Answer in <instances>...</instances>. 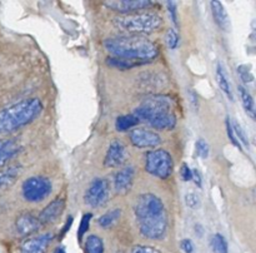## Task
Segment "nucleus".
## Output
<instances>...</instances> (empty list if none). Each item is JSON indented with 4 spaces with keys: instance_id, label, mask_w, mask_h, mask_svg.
<instances>
[{
    "instance_id": "nucleus-5",
    "label": "nucleus",
    "mask_w": 256,
    "mask_h": 253,
    "mask_svg": "<svg viewBox=\"0 0 256 253\" xmlns=\"http://www.w3.org/2000/svg\"><path fill=\"white\" fill-rule=\"evenodd\" d=\"M174 107V99L169 95L164 94H152L145 98L142 104L135 108L132 114L140 120V122H149L154 115L160 113L172 112Z\"/></svg>"
},
{
    "instance_id": "nucleus-14",
    "label": "nucleus",
    "mask_w": 256,
    "mask_h": 253,
    "mask_svg": "<svg viewBox=\"0 0 256 253\" xmlns=\"http://www.w3.org/2000/svg\"><path fill=\"white\" fill-rule=\"evenodd\" d=\"M135 173V168L132 165L122 168L119 172H116L114 175V188L118 194H126L129 192L134 184Z\"/></svg>"
},
{
    "instance_id": "nucleus-32",
    "label": "nucleus",
    "mask_w": 256,
    "mask_h": 253,
    "mask_svg": "<svg viewBox=\"0 0 256 253\" xmlns=\"http://www.w3.org/2000/svg\"><path fill=\"white\" fill-rule=\"evenodd\" d=\"M165 42H166V45L170 48V49H176L179 47L180 38L179 34L175 29H169L166 33V37H165Z\"/></svg>"
},
{
    "instance_id": "nucleus-35",
    "label": "nucleus",
    "mask_w": 256,
    "mask_h": 253,
    "mask_svg": "<svg viewBox=\"0 0 256 253\" xmlns=\"http://www.w3.org/2000/svg\"><path fill=\"white\" fill-rule=\"evenodd\" d=\"M132 253H162L159 249L154 247H150V245H134L132 249Z\"/></svg>"
},
{
    "instance_id": "nucleus-2",
    "label": "nucleus",
    "mask_w": 256,
    "mask_h": 253,
    "mask_svg": "<svg viewBox=\"0 0 256 253\" xmlns=\"http://www.w3.org/2000/svg\"><path fill=\"white\" fill-rule=\"evenodd\" d=\"M104 45L114 58L142 64L155 59L159 54L156 45L142 35H119L108 38L105 39Z\"/></svg>"
},
{
    "instance_id": "nucleus-27",
    "label": "nucleus",
    "mask_w": 256,
    "mask_h": 253,
    "mask_svg": "<svg viewBox=\"0 0 256 253\" xmlns=\"http://www.w3.org/2000/svg\"><path fill=\"white\" fill-rule=\"evenodd\" d=\"M236 72L239 74L240 79L242 80V83L245 84H250L255 80L254 74L252 73V65H246V64H240L239 67L236 68Z\"/></svg>"
},
{
    "instance_id": "nucleus-24",
    "label": "nucleus",
    "mask_w": 256,
    "mask_h": 253,
    "mask_svg": "<svg viewBox=\"0 0 256 253\" xmlns=\"http://www.w3.org/2000/svg\"><path fill=\"white\" fill-rule=\"evenodd\" d=\"M85 253H104V242L96 234H89L84 242Z\"/></svg>"
},
{
    "instance_id": "nucleus-30",
    "label": "nucleus",
    "mask_w": 256,
    "mask_h": 253,
    "mask_svg": "<svg viewBox=\"0 0 256 253\" xmlns=\"http://www.w3.org/2000/svg\"><path fill=\"white\" fill-rule=\"evenodd\" d=\"M108 64L112 65V67L116 68H122V69H129V68L135 67L138 64H142V63H136V62H129V60H124V59H119V58H114L110 57L106 59Z\"/></svg>"
},
{
    "instance_id": "nucleus-11",
    "label": "nucleus",
    "mask_w": 256,
    "mask_h": 253,
    "mask_svg": "<svg viewBox=\"0 0 256 253\" xmlns=\"http://www.w3.org/2000/svg\"><path fill=\"white\" fill-rule=\"evenodd\" d=\"M52 239H54V234L52 232L42 233V234L28 238L20 244L19 253H45Z\"/></svg>"
},
{
    "instance_id": "nucleus-13",
    "label": "nucleus",
    "mask_w": 256,
    "mask_h": 253,
    "mask_svg": "<svg viewBox=\"0 0 256 253\" xmlns=\"http://www.w3.org/2000/svg\"><path fill=\"white\" fill-rule=\"evenodd\" d=\"M65 205H66V199H65L64 197L55 198L54 200H52V202L40 212L39 217H38L40 224H52L55 220L59 219L60 215L64 212Z\"/></svg>"
},
{
    "instance_id": "nucleus-9",
    "label": "nucleus",
    "mask_w": 256,
    "mask_h": 253,
    "mask_svg": "<svg viewBox=\"0 0 256 253\" xmlns=\"http://www.w3.org/2000/svg\"><path fill=\"white\" fill-rule=\"evenodd\" d=\"M129 140L136 148H156L162 144L159 133L148 128H134L130 130Z\"/></svg>"
},
{
    "instance_id": "nucleus-22",
    "label": "nucleus",
    "mask_w": 256,
    "mask_h": 253,
    "mask_svg": "<svg viewBox=\"0 0 256 253\" xmlns=\"http://www.w3.org/2000/svg\"><path fill=\"white\" fill-rule=\"evenodd\" d=\"M120 215H122V209H119V208L110 209L108 210L106 213H104L102 215H100L99 219H98V224H99V227L102 228V229H109L112 225L116 224Z\"/></svg>"
},
{
    "instance_id": "nucleus-39",
    "label": "nucleus",
    "mask_w": 256,
    "mask_h": 253,
    "mask_svg": "<svg viewBox=\"0 0 256 253\" xmlns=\"http://www.w3.org/2000/svg\"><path fill=\"white\" fill-rule=\"evenodd\" d=\"M72 215H69V217H68V220H66V224L64 225V227H62V235H65V233L68 232V230H69V228L72 227Z\"/></svg>"
},
{
    "instance_id": "nucleus-16",
    "label": "nucleus",
    "mask_w": 256,
    "mask_h": 253,
    "mask_svg": "<svg viewBox=\"0 0 256 253\" xmlns=\"http://www.w3.org/2000/svg\"><path fill=\"white\" fill-rule=\"evenodd\" d=\"M176 115L172 112H166L154 115L148 124L155 130H170L176 127Z\"/></svg>"
},
{
    "instance_id": "nucleus-33",
    "label": "nucleus",
    "mask_w": 256,
    "mask_h": 253,
    "mask_svg": "<svg viewBox=\"0 0 256 253\" xmlns=\"http://www.w3.org/2000/svg\"><path fill=\"white\" fill-rule=\"evenodd\" d=\"M225 125H226V133H228V137H229L230 142H232V145H235V147H236L238 149L242 150V145H240V143L238 142L236 137H235L234 132H232V120H230L229 117H226V119H225Z\"/></svg>"
},
{
    "instance_id": "nucleus-17",
    "label": "nucleus",
    "mask_w": 256,
    "mask_h": 253,
    "mask_svg": "<svg viewBox=\"0 0 256 253\" xmlns=\"http://www.w3.org/2000/svg\"><path fill=\"white\" fill-rule=\"evenodd\" d=\"M210 8H212V18H214V22L218 27L220 28L224 32H229L230 29V19L229 15H228L226 9L224 8V5L222 4V2H210Z\"/></svg>"
},
{
    "instance_id": "nucleus-19",
    "label": "nucleus",
    "mask_w": 256,
    "mask_h": 253,
    "mask_svg": "<svg viewBox=\"0 0 256 253\" xmlns=\"http://www.w3.org/2000/svg\"><path fill=\"white\" fill-rule=\"evenodd\" d=\"M215 78H216L218 85H219L220 89L222 90V93H224V94L232 102V100H234V93H232V84H230L229 79H228V75L226 73H225L224 67H222L220 63H218L216 64V73H215Z\"/></svg>"
},
{
    "instance_id": "nucleus-31",
    "label": "nucleus",
    "mask_w": 256,
    "mask_h": 253,
    "mask_svg": "<svg viewBox=\"0 0 256 253\" xmlns=\"http://www.w3.org/2000/svg\"><path fill=\"white\" fill-rule=\"evenodd\" d=\"M195 149H196V154L199 155L202 159H206V158L209 157L210 147L209 144H208L206 140L202 139V138L196 140V143H195Z\"/></svg>"
},
{
    "instance_id": "nucleus-8",
    "label": "nucleus",
    "mask_w": 256,
    "mask_h": 253,
    "mask_svg": "<svg viewBox=\"0 0 256 253\" xmlns=\"http://www.w3.org/2000/svg\"><path fill=\"white\" fill-rule=\"evenodd\" d=\"M110 195L109 182L105 178H95L84 194V202L90 208H99L106 203Z\"/></svg>"
},
{
    "instance_id": "nucleus-34",
    "label": "nucleus",
    "mask_w": 256,
    "mask_h": 253,
    "mask_svg": "<svg viewBox=\"0 0 256 253\" xmlns=\"http://www.w3.org/2000/svg\"><path fill=\"white\" fill-rule=\"evenodd\" d=\"M166 8L170 12V17H172V23L175 25H179V22H178V5L175 2H166Z\"/></svg>"
},
{
    "instance_id": "nucleus-36",
    "label": "nucleus",
    "mask_w": 256,
    "mask_h": 253,
    "mask_svg": "<svg viewBox=\"0 0 256 253\" xmlns=\"http://www.w3.org/2000/svg\"><path fill=\"white\" fill-rule=\"evenodd\" d=\"M192 168L188 165V163H182V167H180V177L184 182H190L192 180Z\"/></svg>"
},
{
    "instance_id": "nucleus-40",
    "label": "nucleus",
    "mask_w": 256,
    "mask_h": 253,
    "mask_svg": "<svg viewBox=\"0 0 256 253\" xmlns=\"http://www.w3.org/2000/svg\"><path fill=\"white\" fill-rule=\"evenodd\" d=\"M54 253H66V250H65L64 247H58L56 249L54 250Z\"/></svg>"
},
{
    "instance_id": "nucleus-23",
    "label": "nucleus",
    "mask_w": 256,
    "mask_h": 253,
    "mask_svg": "<svg viewBox=\"0 0 256 253\" xmlns=\"http://www.w3.org/2000/svg\"><path fill=\"white\" fill-rule=\"evenodd\" d=\"M139 123L140 120L132 113V114L119 115L116 120H115V127H116V130H119V132H128V130L136 127Z\"/></svg>"
},
{
    "instance_id": "nucleus-37",
    "label": "nucleus",
    "mask_w": 256,
    "mask_h": 253,
    "mask_svg": "<svg viewBox=\"0 0 256 253\" xmlns=\"http://www.w3.org/2000/svg\"><path fill=\"white\" fill-rule=\"evenodd\" d=\"M180 248L184 253H194L195 252V245L192 243V239L189 238H184V239L180 242Z\"/></svg>"
},
{
    "instance_id": "nucleus-10",
    "label": "nucleus",
    "mask_w": 256,
    "mask_h": 253,
    "mask_svg": "<svg viewBox=\"0 0 256 253\" xmlns=\"http://www.w3.org/2000/svg\"><path fill=\"white\" fill-rule=\"evenodd\" d=\"M104 5L112 12L120 13V14H134L140 10L149 9L154 5L152 0H112V2H105Z\"/></svg>"
},
{
    "instance_id": "nucleus-6",
    "label": "nucleus",
    "mask_w": 256,
    "mask_h": 253,
    "mask_svg": "<svg viewBox=\"0 0 256 253\" xmlns=\"http://www.w3.org/2000/svg\"><path fill=\"white\" fill-rule=\"evenodd\" d=\"M145 170L159 179H168L172 174L174 162L170 153L165 149L150 150L145 154Z\"/></svg>"
},
{
    "instance_id": "nucleus-26",
    "label": "nucleus",
    "mask_w": 256,
    "mask_h": 253,
    "mask_svg": "<svg viewBox=\"0 0 256 253\" xmlns=\"http://www.w3.org/2000/svg\"><path fill=\"white\" fill-rule=\"evenodd\" d=\"M232 132H234L235 137H236L238 142L240 143V145H244V147H246L248 149L250 148V140H249V137H248L246 132H245L244 128L240 125V123L238 122V120H232Z\"/></svg>"
},
{
    "instance_id": "nucleus-29",
    "label": "nucleus",
    "mask_w": 256,
    "mask_h": 253,
    "mask_svg": "<svg viewBox=\"0 0 256 253\" xmlns=\"http://www.w3.org/2000/svg\"><path fill=\"white\" fill-rule=\"evenodd\" d=\"M92 213H85L84 215L82 217V220H80V225H79V230H78V238L82 242V237L86 234V232L89 230L90 227V220H92Z\"/></svg>"
},
{
    "instance_id": "nucleus-25",
    "label": "nucleus",
    "mask_w": 256,
    "mask_h": 253,
    "mask_svg": "<svg viewBox=\"0 0 256 253\" xmlns=\"http://www.w3.org/2000/svg\"><path fill=\"white\" fill-rule=\"evenodd\" d=\"M210 247L214 253H229L226 238L222 233H214L210 237Z\"/></svg>"
},
{
    "instance_id": "nucleus-38",
    "label": "nucleus",
    "mask_w": 256,
    "mask_h": 253,
    "mask_svg": "<svg viewBox=\"0 0 256 253\" xmlns=\"http://www.w3.org/2000/svg\"><path fill=\"white\" fill-rule=\"evenodd\" d=\"M192 180L198 185V187L202 188V174H200V172L198 169H192Z\"/></svg>"
},
{
    "instance_id": "nucleus-15",
    "label": "nucleus",
    "mask_w": 256,
    "mask_h": 253,
    "mask_svg": "<svg viewBox=\"0 0 256 253\" xmlns=\"http://www.w3.org/2000/svg\"><path fill=\"white\" fill-rule=\"evenodd\" d=\"M42 227L38 217H35L32 213L26 212L20 214L15 220V229L20 235H28L36 232Z\"/></svg>"
},
{
    "instance_id": "nucleus-3",
    "label": "nucleus",
    "mask_w": 256,
    "mask_h": 253,
    "mask_svg": "<svg viewBox=\"0 0 256 253\" xmlns=\"http://www.w3.org/2000/svg\"><path fill=\"white\" fill-rule=\"evenodd\" d=\"M42 112V103L38 98H28L0 110V134L12 133L30 124Z\"/></svg>"
},
{
    "instance_id": "nucleus-7",
    "label": "nucleus",
    "mask_w": 256,
    "mask_h": 253,
    "mask_svg": "<svg viewBox=\"0 0 256 253\" xmlns=\"http://www.w3.org/2000/svg\"><path fill=\"white\" fill-rule=\"evenodd\" d=\"M52 192V184L49 178L34 175L28 178L22 184V194L29 203H39L46 199Z\"/></svg>"
},
{
    "instance_id": "nucleus-21",
    "label": "nucleus",
    "mask_w": 256,
    "mask_h": 253,
    "mask_svg": "<svg viewBox=\"0 0 256 253\" xmlns=\"http://www.w3.org/2000/svg\"><path fill=\"white\" fill-rule=\"evenodd\" d=\"M238 90H239L242 108H244L246 114L249 115L252 119H255V100L254 98H252V95L250 94L249 90H246V88H244L242 85H239V87H238Z\"/></svg>"
},
{
    "instance_id": "nucleus-12",
    "label": "nucleus",
    "mask_w": 256,
    "mask_h": 253,
    "mask_svg": "<svg viewBox=\"0 0 256 253\" xmlns=\"http://www.w3.org/2000/svg\"><path fill=\"white\" fill-rule=\"evenodd\" d=\"M128 159V150L124 143L119 139H114L110 143L104 158V165L106 168H118Z\"/></svg>"
},
{
    "instance_id": "nucleus-20",
    "label": "nucleus",
    "mask_w": 256,
    "mask_h": 253,
    "mask_svg": "<svg viewBox=\"0 0 256 253\" xmlns=\"http://www.w3.org/2000/svg\"><path fill=\"white\" fill-rule=\"evenodd\" d=\"M22 167L20 165H10L6 169L0 172V188H8L18 179Z\"/></svg>"
},
{
    "instance_id": "nucleus-1",
    "label": "nucleus",
    "mask_w": 256,
    "mask_h": 253,
    "mask_svg": "<svg viewBox=\"0 0 256 253\" xmlns=\"http://www.w3.org/2000/svg\"><path fill=\"white\" fill-rule=\"evenodd\" d=\"M134 214L140 234L150 240H160L168 232V213L162 200L154 193H144L134 203Z\"/></svg>"
},
{
    "instance_id": "nucleus-4",
    "label": "nucleus",
    "mask_w": 256,
    "mask_h": 253,
    "mask_svg": "<svg viewBox=\"0 0 256 253\" xmlns=\"http://www.w3.org/2000/svg\"><path fill=\"white\" fill-rule=\"evenodd\" d=\"M115 28L130 35L152 34L162 27V19L156 13H134V14L116 17L114 20Z\"/></svg>"
},
{
    "instance_id": "nucleus-18",
    "label": "nucleus",
    "mask_w": 256,
    "mask_h": 253,
    "mask_svg": "<svg viewBox=\"0 0 256 253\" xmlns=\"http://www.w3.org/2000/svg\"><path fill=\"white\" fill-rule=\"evenodd\" d=\"M20 150L19 144L14 139H0V168L14 158Z\"/></svg>"
},
{
    "instance_id": "nucleus-28",
    "label": "nucleus",
    "mask_w": 256,
    "mask_h": 253,
    "mask_svg": "<svg viewBox=\"0 0 256 253\" xmlns=\"http://www.w3.org/2000/svg\"><path fill=\"white\" fill-rule=\"evenodd\" d=\"M184 200L185 204L189 208H192V209H199L200 205H202V198H200V195L196 192H192V190H190V192L185 194Z\"/></svg>"
}]
</instances>
